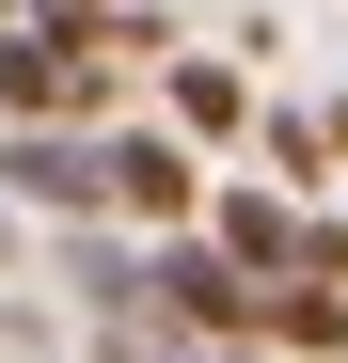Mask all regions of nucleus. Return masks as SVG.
<instances>
[{
    "instance_id": "f03ea898",
    "label": "nucleus",
    "mask_w": 348,
    "mask_h": 363,
    "mask_svg": "<svg viewBox=\"0 0 348 363\" xmlns=\"http://www.w3.org/2000/svg\"><path fill=\"white\" fill-rule=\"evenodd\" d=\"M95 174H111V206H127V221H190V190H206V174H190V143H158V127H127V143H95Z\"/></svg>"
},
{
    "instance_id": "7ed1b4c3",
    "label": "nucleus",
    "mask_w": 348,
    "mask_h": 363,
    "mask_svg": "<svg viewBox=\"0 0 348 363\" xmlns=\"http://www.w3.org/2000/svg\"><path fill=\"white\" fill-rule=\"evenodd\" d=\"M0 174H16L32 206H111V174H95V143H64V127H16V158H0Z\"/></svg>"
},
{
    "instance_id": "6e6552de",
    "label": "nucleus",
    "mask_w": 348,
    "mask_h": 363,
    "mask_svg": "<svg viewBox=\"0 0 348 363\" xmlns=\"http://www.w3.org/2000/svg\"><path fill=\"white\" fill-rule=\"evenodd\" d=\"M158 363H174V347H158Z\"/></svg>"
},
{
    "instance_id": "0eeeda50",
    "label": "nucleus",
    "mask_w": 348,
    "mask_h": 363,
    "mask_svg": "<svg viewBox=\"0 0 348 363\" xmlns=\"http://www.w3.org/2000/svg\"><path fill=\"white\" fill-rule=\"evenodd\" d=\"M48 16H95V0H48Z\"/></svg>"
},
{
    "instance_id": "423d86ee",
    "label": "nucleus",
    "mask_w": 348,
    "mask_h": 363,
    "mask_svg": "<svg viewBox=\"0 0 348 363\" xmlns=\"http://www.w3.org/2000/svg\"><path fill=\"white\" fill-rule=\"evenodd\" d=\"M238 111H254V95H238V64H174V127H206V143H222Z\"/></svg>"
},
{
    "instance_id": "f257e3e1",
    "label": "nucleus",
    "mask_w": 348,
    "mask_h": 363,
    "mask_svg": "<svg viewBox=\"0 0 348 363\" xmlns=\"http://www.w3.org/2000/svg\"><path fill=\"white\" fill-rule=\"evenodd\" d=\"M158 300H174V316H190V332H222V347H238L254 316H269V284L238 269V253H206V237H158V269H143Z\"/></svg>"
},
{
    "instance_id": "39448f33",
    "label": "nucleus",
    "mask_w": 348,
    "mask_h": 363,
    "mask_svg": "<svg viewBox=\"0 0 348 363\" xmlns=\"http://www.w3.org/2000/svg\"><path fill=\"white\" fill-rule=\"evenodd\" d=\"M254 332H285V347H317V363H332V347H348V300H332V284H269V316H254Z\"/></svg>"
},
{
    "instance_id": "20e7f679",
    "label": "nucleus",
    "mask_w": 348,
    "mask_h": 363,
    "mask_svg": "<svg viewBox=\"0 0 348 363\" xmlns=\"http://www.w3.org/2000/svg\"><path fill=\"white\" fill-rule=\"evenodd\" d=\"M206 253H238L254 284H285V269H301V206H269V190H238V206H222V237H206Z\"/></svg>"
}]
</instances>
